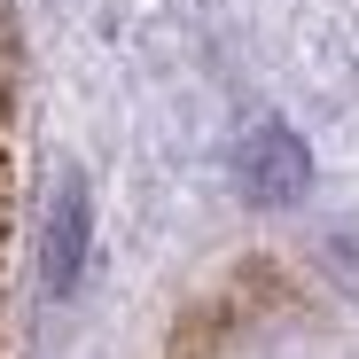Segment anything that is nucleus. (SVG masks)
<instances>
[{"label": "nucleus", "mask_w": 359, "mask_h": 359, "mask_svg": "<svg viewBox=\"0 0 359 359\" xmlns=\"http://www.w3.org/2000/svg\"><path fill=\"white\" fill-rule=\"evenodd\" d=\"M86 250H94V196H86V172H63L47 196V226H39V289L55 305L86 281Z\"/></svg>", "instance_id": "f03ea898"}, {"label": "nucleus", "mask_w": 359, "mask_h": 359, "mask_svg": "<svg viewBox=\"0 0 359 359\" xmlns=\"http://www.w3.org/2000/svg\"><path fill=\"white\" fill-rule=\"evenodd\" d=\"M234 188H243V203H258V211H289L313 188V149L297 141L281 117H258V126L234 141Z\"/></svg>", "instance_id": "f257e3e1"}]
</instances>
